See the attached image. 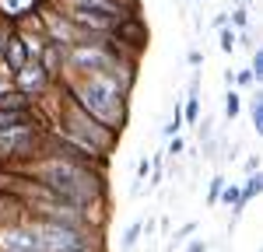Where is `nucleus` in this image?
I'll return each mask as SVG.
<instances>
[{
  "label": "nucleus",
  "mask_w": 263,
  "mask_h": 252,
  "mask_svg": "<svg viewBox=\"0 0 263 252\" xmlns=\"http://www.w3.org/2000/svg\"><path fill=\"white\" fill-rule=\"evenodd\" d=\"M235 84H239V88H253V84H256V77H253L249 70H239V74H235Z\"/></svg>",
  "instance_id": "5701e85b"
},
{
  "label": "nucleus",
  "mask_w": 263,
  "mask_h": 252,
  "mask_svg": "<svg viewBox=\"0 0 263 252\" xmlns=\"http://www.w3.org/2000/svg\"><path fill=\"white\" fill-rule=\"evenodd\" d=\"M25 217H28L25 200L11 189H0V224H25Z\"/></svg>",
  "instance_id": "6e6552de"
},
{
  "label": "nucleus",
  "mask_w": 263,
  "mask_h": 252,
  "mask_svg": "<svg viewBox=\"0 0 263 252\" xmlns=\"http://www.w3.org/2000/svg\"><path fill=\"white\" fill-rule=\"evenodd\" d=\"M218 46H221V53H228V56H232V49L239 46V32H235L232 25H224L221 35H218Z\"/></svg>",
  "instance_id": "2eb2a0df"
},
{
  "label": "nucleus",
  "mask_w": 263,
  "mask_h": 252,
  "mask_svg": "<svg viewBox=\"0 0 263 252\" xmlns=\"http://www.w3.org/2000/svg\"><path fill=\"white\" fill-rule=\"evenodd\" d=\"M239 189H242V207H246V203H249V200H253V196L263 189V172H249L246 186H239Z\"/></svg>",
  "instance_id": "ddd939ff"
},
{
  "label": "nucleus",
  "mask_w": 263,
  "mask_h": 252,
  "mask_svg": "<svg viewBox=\"0 0 263 252\" xmlns=\"http://www.w3.org/2000/svg\"><path fill=\"white\" fill-rule=\"evenodd\" d=\"M239 112H242V95H239L235 88H228V95H224V119H228V123H235V119H239Z\"/></svg>",
  "instance_id": "f8f14e48"
},
{
  "label": "nucleus",
  "mask_w": 263,
  "mask_h": 252,
  "mask_svg": "<svg viewBox=\"0 0 263 252\" xmlns=\"http://www.w3.org/2000/svg\"><path fill=\"white\" fill-rule=\"evenodd\" d=\"M179 130H182V105L176 102V109H172V116H168V123L162 126V133H165V137H176Z\"/></svg>",
  "instance_id": "dca6fc26"
},
{
  "label": "nucleus",
  "mask_w": 263,
  "mask_h": 252,
  "mask_svg": "<svg viewBox=\"0 0 263 252\" xmlns=\"http://www.w3.org/2000/svg\"><path fill=\"white\" fill-rule=\"evenodd\" d=\"M39 63H42V70H46L53 81H60V77H63V49H60V46L46 42V49H42Z\"/></svg>",
  "instance_id": "1a4fd4ad"
},
{
  "label": "nucleus",
  "mask_w": 263,
  "mask_h": 252,
  "mask_svg": "<svg viewBox=\"0 0 263 252\" xmlns=\"http://www.w3.org/2000/svg\"><path fill=\"white\" fill-rule=\"evenodd\" d=\"M60 88L81 105L91 119L109 126L112 133L126 130V116H130V88L112 77V74H78V77H60Z\"/></svg>",
  "instance_id": "f03ea898"
},
{
  "label": "nucleus",
  "mask_w": 263,
  "mask_h": 252,
  "mask_svg": "<svg viewBox=\"0 0 263 252\" xmlns=\"http://www.w3.org/2000/svg\"><path fill=\"white\" fill-rule=\"evenodd\" d=\"M21 175L35 179L49 189L60 203H70V207H81L88 214V207L95 203H105L109 196V186H105V168L88 165V161H78L67 147H60L53 140V133L46 130V144H42V154L25 161L21 168H14Z\"/></svg>",
  "instance_id": "f257e3e1"
},
{
  "label": "nucleus",
  "mask_w": 263,
  "mask_h": 252,
  "mask_svg": "<svg viewBox=\"0 0 263 252\" xmlns=\"http://www.w3.org/2000/svg\"><path fill=\"white\" fill-rule=\"evenodd\" d=\"M232 14V25L239 28V32H246V25H249V11H246V4H235V11H228Z\"/></svg>",
  "instance_id": "6ab92c4d"
},
{
  "label": "nucleus",
  "mask_w": 263,
  "mask_h": 252,
  "mask_svg": "<svg viewBox=\"0 0 263 252\" xmlns=\"http://www.w3.org/2000/svg\"><path fill=\"white\" fill-rule=\"evenodd\" d=\"M147 175H151V161H147V158H141V161H137V179H147Z\"/></svg>",
  "instance_id": "b1692460"
},
{
  "label": "nucleus",
  "mask_w": 263,
  "mask_h": 252,
  "mask_svg": "<svg viewBox=\"0 0 263 252\" xmlns=\"http://www.w3.org/2000/svg\"><path fill=\"white\" fill-rule=\"evenodd\" d=\"M42 144H46V123L39 116L18 126H4L0 130V168H21L25 161L39 158Z\"/></svg>",
  "instance_id": "39448f33"
},
{
  "label": "nucleus",
  "mask_w": 263,
  "mask_h": 252,
  "mask_svg": "<svg viewBox=\"0 0 263 252\" xmlns=\"http://www.w3.org/2000/svg\"><path fill=\"white\" fill-rule=\"evenodd\" d=\"M249 74L256 77V84L263 81V49H253V63H249Z\"/></svg>",
  "instance_id": "412c9836"
},
{
  "label": "nucleus",
  "mask_w": 263,
  "mask_h": 252,
  "mask_svg": "<svg viewBox=\"0 0 263 252\" xmlns=\"http://www.w3.org/2000/svg\"><path fill=\"white\" fill-rule=\"evenodd\" d=\"M211 245L203 242V238H186V252H207Z\"/></svg>",
  "instance_id": "4be33fe9"
},
{
  "label": "nucleus",
  "mask_w": 263,
  "mask_h": 252,
  "mask_svg": "<svg viewBox=\"0 0 263 252\" xmlns=\"http://www.w3.org/2000/svg\"><path fill=\"white\" fill-rule=\"evenodd\" d=\"M11 81H14V91H21V95H25V98H32V102H39L42 95L57 84L46 70H42L39 60H28L21 70H14V74H11Z\"/></svg>",
  "instance_id": "423d86ee"
},
{
  "label": "nucleus",
  "mask_w": 263,
  "mask_h": 252,
  "mask_svg": "<svg viewBox=\"0 0 263 252\" xmlns=\"http://www.w3.org/2000/svg\"><path fill=\"white\" fill-rule=\"evenodd\" d=\"M224 175H214L211 179V186H207V207H218V196H221V189H224Z\"/></svg>",
  "instance_id": "f3484780"
},
{
  "label": "nucleus",
  "mask_w": 263,
  "mask_h": 252,
  "mask_svg": "<svg viewBox=\"0 0 263 252\" xmlns=\"http://www.w3.org/2000/svg\"><path fill=\"white\" fill-rule=\"evenodd\" d=\"M120 60H130V56H120L112 46H109V35H88L84 42L70 46L63 53V77H78V74H112Z\"/></svg>",
  "instance_id": "20e7f679"
},
{
  "label": "nucleus",
  "mask_w": 263,
  "mask_h": 252,
  "mask_svg": "<svg viewBox=\"0 0 263 252\" xmlns=\"http://www.w3.org/2000/svg\"><path fill=\"white\" fill-rule=\"evenodd\" d=\"M228 25V11H221V14H214V28H224Z\"/></svg>",
  "instance_id": "bb28decb"
},
{
  "label": "nucleus",
  "mask_w": 263,
  "mask_h": 252,
  "mask_svg": "<svg viewBox=\"0 0 263 252\" xmlns=\"http://www.w3.org/2000/svg\"><path fill=\"white\" fill-rule=\"evenodd\" d=\"M186 60H190V67H200V63H203L200 49H190V56H186Z\"/></svg>",
  "instance_id": "a878e982"
},
{
  "label": "nucleus",
  "mask_w": 263,
  "mask_h": 252,
  "mask_svg": "<svg viewBox=\"0 0 263 252\" xmlns=\"http://www.w3.org/2000/svg\"><path fill=\"white\" fill-rule=\"evenodd\" d=\"M0 252H39L28 224H0Z\"/></svg>",
  "instance_id": "0eeeda50"
},
{
  "label": "nucleus",
  "mask_w": 263,
  "mask_h": 252,
  "mask_svg": "<svg viewBox=\"0 0 263 252\" xmlns=\"http://www.w3.org/2000/svg\"><path fill=\"white\" fill-rule=\"evenodd\" d=\"M144 221H130L126 228H123V238H120V252H134L137 249V242H141L144 235Z\"/></svg>",
  "instance_id": "9b49d317"
},
{
  "label": "nucleus",
  "mask_w": 263,
  "mask_h": 252,
  "mask_svg": "<svg viewBox=\"0 0 263 252\" xmlns=\"http://www.w3.org/2000/svg\"><path fill=\"white\" fill-rule=\"evenodd\" d=\"M239 4H249V0H239Z\"/></svg>",
  "instance_id": "cd10ccee"
},
{
  "label": "nucleus",
  "mask_w": 263,
  "mask_h": 252,
  "mask_svg": "<svg viewBox=\"0 0 263 252\" xmlns=\"http://www.w3.org/2000/svg\"><path fill=\"white\" fill-rule=\"evenodd\" d=\"M197 231V221H186L182 228H176V235H172V242H168V249H176V245H186V238Z\"/></svg>",
  "instance_id": "a211bd4d"
},
{
  "label": "nucleus",
  "mask_w": 263,
  "mask_h": 252,
  "mask_svg": "<svg viewBox=\"0 0 263 252\" xmlns=\"http://www.w3.org/2000/svg\"><path fill=\"white\" fill-rule=\"evenodd\" d=\"M246 172H260V158H256V154L246 158Z\"/></svg>",
  "instance_id": "393cba45"
},
{
  "label": "nucleus",
  "mask_w": 263,
  "mask_h": 252,
  "mask_svg": "<svg viewBox=\"0 0 263 252\" xmlns=\"http://www.w3.org/2000/svg\"><path fill=\"white\" fill-rule=\"evenodd\" d=\"M182 151H186V140H182L179 133H176V137H168V147H165V154H168V158H172V161H176V158H179Z\"/></svg>",
  "instance_id": "aec40b11"
},
{
  "label": "nucleus",
  "mask_w": 263,
  "mask_h": 252,
  "mask_svg": "<svg viewBox=\"0 0 263 252\" xmlns=\"http://www.w3.org/2000/svg\"><path fill=\"white\" fill-rule=\"evenodd\" d=\"M242 102L249 105V119H253V126L263 130V98L260 95H249V98H242Z\"/></svg>",
  "instance_id": "4468645a"
},
{
  "label": "nucleus",
  "mask_w": 263,
  "mask_h": 252,
  "mask_svg": "<svg viewBox=\"0 0 263 252\" xmlns=\"http://www.w3.org/2000/svg\"><path fill=\"white\" fill-rule=\"evenodd\" d=\"M46 130H57V133H67V137H74V140H81V144L95 147L99 154H112L116 144H120V133H112L109 126H102L99 119H91L88 112H84L81 105L74 102L67 91L60 95V105H57V116H53V123L46 126Z\"/></svg>",
  "instance_id": "7ed1b4c3"
},
{
  "label": "nucleus",
  "mask_w": 263,
  "mask_h": 252,
  "mask_svg": "<svg viewBox=\"0 0 263 252\" xmlns=\"http://www.w3.org/2000/svg\"><path fill=\"white\" fill-rule=\"evenodd\" d=\"M218 203H224V207H232V224L239 221V214H242V189H239V182H224L221 196H218Z\"/></svg>",
  "instance_id": "9d476101"
}]
</instances>
